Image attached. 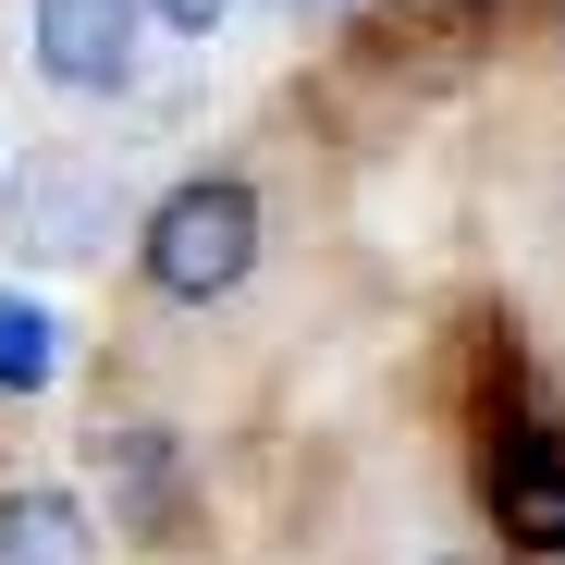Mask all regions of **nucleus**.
<instances>
[{
    "instance_id": "obj_1",
    "label": "nucleus",
    "mask_w": 565,
    "mask_h": 565,
    "mask_svg": "<svg viewBox=\"0 0 565 565\" xmlns=\"http://www.w3.org/2000/svg\"><path fill=\"white\" fill-rule=\"evenodd\" d=\"M136 270H148V296H172V308H222L234 282L258 270V184L246 172L172 184V198L148 210V234H136Z\"/></svg>"
},
{
    "instance_id": "obj_2",
    "label": "nucleus",
    "mask_w": 565,
    "mask_h": 565,
    "mask_svg": "<svg viewBox=\"0 0 565 565\" xmlns=\"http://www.w3.org/2000/svg\"><path fill=\"white\" fill-rule=\"evenodd\" d=\"M136 25H148V0H38V74L74 99H111L136 74Z\"/></svg>"
},
{
    "instance_id": "obj_3",
    "label": "nucleus",
    "mask_w": 565,
    "mask_h": 565,
    "mask_svg": "<svg viewBox=\"0 0 565 565\" xmlns=\"http://www.w3.org/2000/svg\"><path fill=\"white\" fill-rule=\"evenodd\" d=\"M492 516H504L516 553H553V565H565V443H553L541 418H516V430L492 443Z\"/></svg>"
},
{
    "instance_id": "obj_4",
    "label": "nucleus",
    "mask_w": 565,
    "mask_h": 565,
    "mask_svg": "<svg viewBox=\"0 0 565 565\" xmlns=\"http://www.w3.org/2000/svg\"><path fill=\"white\" fill-rule=\"evenodd\" d=\"M0 565H99V529H86L74 492L13 480V492H0Z\"/></svg>"
},
{
    "instance_id": "obj_5",
    "label": "nucleus",
    "mask_w": 565,
    "mask_h": 565,
    "mask_svg": "<svg viewBox=\"0 0 565 565\" xmlns=\"http://www.w3.org/2000/svg\"><path fill=\"white\" fill-rule=\"evenodd\" d=\"M99 455H111L124 529H172V516H184V455H172V430H111Z\"/></svg>"
},
{
    "instance_id": "obj_6",
    "label": "nucleus",
    "mask_w": 565,
    "mask_h": 565,
    "mask_svg": "<svg viewBox=\"0 0 565 565\" xmlns=\"http://www.w3.org/2000/svg\"><path fill=\"white\" fill-rule=\"evenodd\" d=\"M50 369H62V320L38 296H0V394H38Z\"/></svg>"
},
{
    "instance_id": "obj_7",
    "label": "nucleus",
    "mask_w": 565,
    "mask_h": 565,
    "mask_svg": "<svg viewBox=\"0 0 565 565\" xmlns=\"http://www.w3.org/2000/svg\"><path fill=\"white\" fill-rule=\"evenodd\" d=\"M222 13H234V0H148V25H172V38H210Z\"/></svg>"
},
{
    "instance_id": "obj_8",
    "label": "nucleus",
    "mask_w": 565,
    "mask_h": 565,
    "mask_svg": "<svg viewBox=\"0 0 565 565\" xmlns=\"http://www.w3.org/2000/svg\"><path fill=\"white\" fill-rule=\"evenodd\" d=\"M430 565H480V553H430Z\"/></svg>"
},
{
    "instance_id": "obj_9",
    "label": "nucleus",
    "mask_w": 565,
    "mask_h": 565,
    "mask_svg": "<svg viewBox=\"0 0 565 565\" xmlns=\"http://www.w3.org/2000/svg\"><path fill=\"white\" fill-rule=\"evenodd\" d=\"M296 13H332V0H296Z\"/></svg>"
},
{
    "instance_id": "obj_10",
    "label": "nucleus",
    "mask_w": 565,
    "mask_h": 565,
    "mask_svg": "<svg viewBox=\"0 0 565 565\" xmlns=\"http://www.w3.org/2000/svg\"><path fill=\"white\" fill-rule=\"evenodd\" d=\"M553 38H565V13H553Z\"/></svg>"
}]
</instances>
